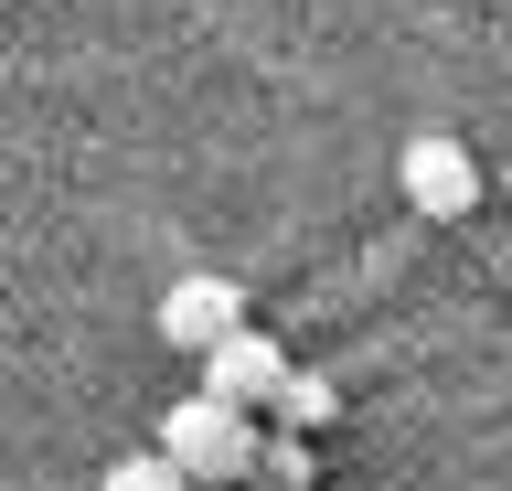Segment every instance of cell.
<instances>
[{
  "label": "cell",
  "instance_id": "cell-1",
  "mask_svg": "<svg viewBox=\"0 0 512 491\" xmlns=\"http://www.w3.org/2000/svg\"><path fill=\"white\" fill-rule=\"evenodd\" d=\"M160 449L182 459L192 481H256V470H267L256 417H246V406H224V395H182V406L160 417Z\"/></svg>",
  "mask_w": 512,
  "mask_h": 491
},
{
  "label": "cell",
  "instance_id": "cell-2",
  "mask_svg": "<svg viewBox=\"0 0 512 491\" xmlns=\"http://www.w3.org/2000/svg\"><path fill=\"white\" fill-rule=\"evenodd\" d=\"M406 203L427 214V225H470V203H480V161H470V139H406Z\"/></svg>",
  "mask_w": 512,
  "mask_h": 491
},
{
  "label": "cell",
  "instance_id": "cell-3",
  "mask_svg": "<svg viewBox=\"0 0 512 491\" xmlns=\"http://www.w3.org/2000/svg\"><path fill=\"white\" fill-rule=\"evenodd\" d=\"M235 331H246V289H235V278H182V289L160 299V342H171V353H214Z\"/></svg>",
  "mask_w": 512,
  "mask_h": 491
},
{
  "label": "cell",
  "instance_id": "cell-4",
  "mask_svg": "<svg viewBox=\"0 0 512 491\" xmlns=\"http://www.w3.org/2000/svg\"><path fill=\"white\" fill-rule=\"evenodd\" d=\"M278 385H288V353L267 331H235L203 353V395H224V406H278Z\"/></svg>",
  "mask_w": 512,
  "mask_h": 491
},
{
  "label": "cell",
  "instance_id": "cell-5",
  "mask_svg": "<svg viewBox=\"0 0 512 491\" xmlns=\"http://www.w3.org/2000/svg\"><path fill=\"white\" fill-rule=\"evenodd\" d=\"M331 406H342V395L320 385V374H288V385H278V406H267V417H278V438H299V427H331Z\"/></svg>",
  "mask_w": 512,
  "mask_h": 491
},
{
  "label": "cell",
  "instance_id": "cell-6",
  "mask_svg": "<svg viewBox=\"0 0 512 491\" xmlns=\"http://www.w3.org/2000/svg\"><path fill=\"white\" fill-rule=\"evenodd\" d=\"M96 491H203V481H192L171 449H139V459H118V470H107Z\"/></svg>",
  "mask_w": 512,
  "mask_h": 491
},
{
  "label": "cell",
  "instance_id": "cell-7",
  "mask_svg": "<svg viewBox=\"0 0 512 491\" xmlns=\"http://www.w3.org/2000/svg\"><path fill=\"white\" fill-rule=\"evenodd\" d=\"M267 491H310V449L299 438H267V470H256Z\"/></svg>",
  "mask_w": 512,
  "mask_h": 491
}]
</instances>
